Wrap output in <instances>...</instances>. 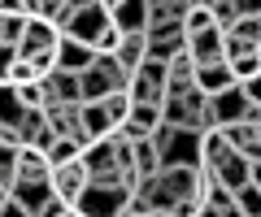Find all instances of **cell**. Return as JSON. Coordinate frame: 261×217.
Wrapping results in <instances>:
<instances>
[{
  "label": "cell",
  "mask_w": 261,
  "mask_h": 217,
  "mask_svg": "<svg viewBox=\"0 0 261 217\" xmlns=\"http://www.w3.org/2000/svg\"><path fill=\"white\" fill-rule=\"evenodd\" d=\"M140 191L148 196L152 217H183V204L200 200V165H161Z\"/></svg>",
  "instance_id": "cell-1"
},
{
  "label": "cell",
  "mask_w": 261,
  "mask_h": 217,
  "mask_svg": "<svg viewBox=\"0 0 261 217\" xmlns=\"http://www.w3.org/2000/svg\"><path fill=\"white\" fill-rule=\"evenodd\" d=\"M57 44H61V26H57L48 13H31L27 26H22V39H18V52L31 57L44 74L57 70Z\"/></svg>",
  "instance_id": "cell-2"
},
{
  "label": "cell",
  "mask_w": 261,
  "mask_h": 217,
  "mask_svg": "<svg viewBox=\"0 0 261 217\" xmlns=\"http://www.w3.org/2000/svg\"><path fill=\"white\" fill-rule=\"evenodd\" d=\"M200 135L205 131H192V126H166L152 135L161 148V165H200Z\"/></svg>",
  "instance_id": "cell-3"
},
{
  "label": "cell",
  "mask_w": 261,
  "mask_h": 217,
  "mask_svg": "<svg viewBox=\"0 0 261 217\" xmlns=\"http://www.w3.org/2000/svg\"><path fill=\"white\" fill-rule=\"evenodd\" d=\"M205 104L209 96L200 87H187V91H170L161 100V122L166 126H192V131H205Z\"/></svg>",
  "instance_id": "cell-4"
},
{
  "label": "cell",
  "mask_w": 261,
  "mask_h": 217,
  "mask_svg": "<svg viewBox=\"0 0 261 217\" xmlns=\"http://www.w3.org/2000/svg\"><path fill=\"white\" fill-rule=\"evenodd\" d=\"M83 161L92 170V182H122V152L118 135H100V139L83 143Z\"/></svg>",
  "instance_id": "cell-5"
},
{
  "label": "cell",
  "mask_w": 261,
  "mask_h": 217,
  "mask_svg": "<svg viewBox=\"0 0 261 217\" xmlns=\"http://www.w3.org/2000/svg\"><path fill=\"white\" fill-rule=\"evenodd\" d=\"M166 91H170V61L148 57L135 74H130V96H135V100L161 104V100H166Z\"/></svg>",
  "instance_id": "cell-6"
},
{
  "label": "cell",
  "mask_w": 261,
  "mask_h": 217,
  "mask_svg": "<svg viewBox=\"0 0 261 217\" xmlns=\"http://www.w3.org/2000/svg\"><path fill=\"white\" fill-rule=\"evenodd\" d=\"M248 104H252V100L244 96V83H235V87H226V91L209 96V104H205V131H209V126H231V122H244Z\"/></svg>",
  "instance_id": "cell-7"
},
{
  "label": "cell",
  "mask_w": 261,
  "mask_h": 217,
  "mask_svg": "<svg viewBox=\"0 0 261 217\" xmlns=\"http://www.w3.org/2000/svg\"><path fill=\"white\" fill-rule=\"evenodd\" d=\"M130 187L126 182H87L83 200H79V213H126Z\"/></svg>",
  "instance_id": "cell-8"
},
{
  "label": "cell",
  "mask_w": 261,
  "mask_h": 217,
  "mask_svg": "<svg viewBox=\"0 0 261 217\" xmlns=\"http://www.w3.org/2000/svg\"><path fill=\"white\" fill-rule=\"evenodd\" d=\"M87 182H92V170H87V161H83V157L53 165V191H57V196H65L74 208H79V200H83Z\"/></svg>",
  "instance_id": "cell-9"
},
{
  "label": "cell",
  "mask_w": 261,
  "mask_h": 217,
  "mask_svg": "<svg viewBox=\"0 0 261 217\" xmlns=\"http://www.w3.org/2000/svg\"><path fill=\"white\" fill-rule=\"evenodd\" d=\"M187 52H192L196 66H214V61H226V26H205L187 35Z\"/></svg>",
  "instance_id": "cell-10"
},
{
  "label": "cell",
  "mask_w": 261,
  "mask_h": 217,
  "mask_svg": "<svg viewBox=\"0 0 261 217\" xmlns=\"http://www.w3.org/2000/svg\"><path fill=\"white\" fill-rule=\"evenodd\" d=\"M113 22V9H105L100 0H92V5H87L83 13H79V18H70L61 26V35H74V39H87V44L96 48V39H100V30L109 26Z\"/></svg>",
  "instance_id": "cell-11"
},
{
  "label": "cell",
  "mask_w": 261,
  "mask_h": 217,
  "mask_svg": "<svg viewBox=\"0 0 261 217\" xmlns=\"http://www.w3.org/2000/svg\"><path fill=\"white\" fill-rule=\"evenodd\" d=\"M157 131H161V104L135 100V109H130V117L122 122L118 135H126V139H152Z\"/></svg>",
  "instance_id": "cell-12"
},
{
  "label": "cell",
  "mask_w": 261,
  "mask_h": 217,
  "mask_svg": "<svg viewBox=\"0 0 261 217\" xmlns=\"http://www.w3.org/2000/svg\"><path fill=\"white\" fill-rule=\"evenodd\" d=\"M9 196L27 208V217H39V213H44V204L53 200V178H18L9 187Z\"/></svg>",
  "instance_id": "cell-13"
},
{
  "label": "cell",
  "mask_w": 261,
  "mask_h": 217,
  "mask_svg": "<svg viewBox=\"0 0 261 217\" xmlns=\"http://www.w3.org/2000/svg\"><path fill=\"white\" fill-rule=\"evenodd\" d=\"M100 57L87 39H74V35H61V44H57V66L61 70H74V74H83L92 61Z\"/></svg>",
  "instance_id": "cell-14"
},
{
  "label": "cell",
  "mask_w": 261,
  "mask_h": 217,
  "mask_svg": "<svg viewBox=\"0 0 261 217\" xmlns=\"http://www.w3.org/2000/svg\"><path fill=\"white\" fill-rule=\"evenodd\" d=\"M209 170H214V174H218V178H222L231 191H240L244 182H252V161L244 157L240 148H231L222 161H218V165H209Z\"/></svg>",
  "instance_id": "cell-15"
},
{
  "label": "cell",
  "mask_w": 261,
  "mask_h": 217,
  "mask_svg": "<svg viewBox=\"0 0 261 217\" xmlns=\"http://www.w3.org/2000/svg\"><path fill=\"white\" fill-rule=\"evenodd\" d=\"M44 83H48V104H53V100L83 104V74H74V70H61V66H57L53 74L44 78Z\"/></svg>",
  "instance_id": "cell-16"
},
{
  "label": "cell",
  "mask_w": 261,
  "mask_h": 217,
  "mask_svg": "<svg viewBox=\"0 0 261 217\" xmlns=\"http://www.w3.org/2000/svg\"><path fill=\"white\" fill-rule=\"evenodd\" d=\"M240 78H235V70H231V61H214V66H196V87L205 96H218V91H226V87H235Z\"/></svg>",
  "instance_id": "cell-17"
},
{
  "label": "cell",
  "mask_w": 261,
  "mask_h": 217,
  "mask_svg": "<svg viewBox=\"0 0 261 217\" xmlns=\"http://www.w3.org/2000/svg\"><path fill=\"white\" fill-rule=\"evenodd\" d=\"M53 139H57V131H53V122H48V109H27V117H22V143L48 148Z\"/></svg>",
  "instance_id": "cell-18"
},
{
  "label": "cell",
  "mask_w": 261,
  "mask_h": 217,
  "mask_svg": "<svg viewBox=\"0 0 261 217\" xmlns=\"http://www.w3.org/2000/svg\"><path fill=\"white\" fill-rule=\"evenodd\" d=\"M113 57H118L122 66L130 70V74H135V70H140L144 61H148V30H126V35H122V44H118V52H113Z\"/></svg>",
  "instance_id": "cell-19"
},
{
  "label": "cell",
  "mask_w": 261,
  "mask_h": 217,
  "mask_svg": "<svg viewBox=\"0 0 261 217\" xmlns=\"http://www.w3.org/2000/svg\"><path fill=\"white\" fill-rule=\"evenodd\" d=\"M148 9H152V0H122L113 9V22L122 30H148Z\"/></svg>",
  "instance_id": "cell-20"
},
{
  "label": "cell",
  "mask_w": 261,
  "mask_h": 217,
  "mask_svg": "<svg viewBox=\"0 0 261 217\" xmlns=\"http://www.w3.org/2000/svg\"><path fill=\"white\" fill-rule=\"evenodd\" d=\"M83 131L87 139H100V135H118V126L105 113V100H83Z\"/></svg>",
  "instance_id": "cell-21"
},
{
  "label": "cell",
  "mask_w": 261,
  "mask_h": 217,
  "mask_svg": "<svg viewBox=\"0 0 261 217\" xmlns=\"http://www.w3.org/2000/svg\"><path fill=\"white\" fill-rule=\"evenodd\" d=\"M22 117H27V104H22L18 87L0 83V126H22Z\"/></svg>",
  "instance_id": "cell-22"
},
{
  "label": "cell",
  "mask_w": 261,
  "mask_h": 217,
  "mask_svg": "<svg viewBox=\"0 0 261 217\" xmlns=\"http://www.w3.org/2000/svg\"><path fill=\"white\" fill-rule=\"evenodd\" d=\"M130 143H135V170H140V182L152 178V174L161 170V148H157V139H130Z\"/></svg>",
  "instance_id": "cell-23"
},
{
  "label": "cell",
  "mask_w": 261,
  "mask_h": 217,
  "mask_svg": "<svg viewBox=\"0 0 261 217\" xmlns=\"http://www.w3.org/2000/svg\"><path fill=\"white\" fill-rule=\"evenodd\" d=\"M39 78H48V74H44V70H39L31 57H22V52H18V57L9 61V74H5V83H13V87H27V83H39Z\"/></svg>",
  "instance_id": "cell-24"
},
{
  "label": "cell",
  "mask_w": 261,
  "mask_h": 217,
  "mask_svg": "<svg viewBox=\"0 0 261 217\" xmlns=\"http://www.w3.org/2000/svg\"><path fill=\"white\" fill-rule=\"evenodd\" d=\"M231 61V70H235V78H252V74H261V48H244V52H235V57H226Z\"/></svg>",
  "instance_id": "cell-25"
},
{
  "label": "cell",
  "mask_w": 261,
  "mask_h": 217,
  "mask_svg": "<svg viewBox=\"0 0 261 217\" xmlns=\"http://www.w3.org/2000/svg\"><path fill=\"white\" fill-rule=\"evenodd\" d=\"M18 143H5L0 139V187H13L18 182Z\"/></svg>",
  "instance_id": "cell-26"
},
{
  "label": "cell",
  "mask_w": 261,
  "mask_h": 217,
  "mask_svg": "<svg viewBox=\"0 0 261 217\" xmlns=\"http://www.w3.org/2000/svg\"><path fill=\"white\" fill-rule=\"evenodd\" d=\"M235 200H240V217H261V182H244Z\"/></svg>",
  "instance_id": "cell-27"
},
{
  "label": "cell",
  "mask_w": 261,
  "mask_h": 217,
  "mask_svg": "<svg viewBox=\"0 0 261 217\" xmlns=\"http://www.w3.org/2000/svg\"><path fill=\"white\" fill-rule=\"evenodd\" d=\"M209 9H214L218 26H231V22L240 18V9H235V0H214V5H209Z\"/></svg>",
  "instance_id": "cell-28"
},
{
  "label": "cell",
  "mask_w": 261,
  "mask_h": 217,
  "mask_svg": "<svg viewBox=\"0 0 261 217\" xmlns=\"http://www.w3.org/2000/svg\"><path fill=\"white\" fill-rule=\"evenodd\" d=\"M13 57H18V44H0V83H5V74H9Z\"/></svg>",
  "instance_id": "cell-29"
},
{
  "label": "cell",
  "mask_w": 261,
  "mask_h": 217,
  "mask_svg": "<svg viewBox=\"0 0 261 217\" xmlns=\"http://www.w3.org/2000/svg\"><path fill=\"white\" fill-rule=\"evenodd\" d=\"M244 96H248L252 104H261V74H252V78H244Z\"/></svg>",
  "instance_id": "cell-30"
},
{
  "label": "cell",
  "mask_w": 261,
  "mask_h": 217,
  "mask_svg": "<svg viewBox=\"0 0 261 217\" xmlns=\"http://www.w3.org/2000/svg\"><path fill=\"white\" fill-rule=\"evenodd\" d=\"M235 9L240 13H261V0H235Z\"/></svg>",
  "instance_id": "cell-31"
},
{
  "label": "cell",
  "mask_w": 261,
  "mask_h": 217,
  "mask_svg": "<svg viewBox=\"0 0 261 217\" xmlns=\"http://www.w3.org/2000/svg\"><path fill=\"white\" fill-rule=\"evenodd\" d=\"M5 204H9V187H0V213H5Z\"/></svg>",
  "instance_id": "cell-32"
},
{
  "label": "cell",
  "mask_w": 261,
  "mask_h": 217,
  "mask_svg": "<svg viewBox=\"0 0 261 217\" xmlns=\"http://www.w3.org/2000/svg\"><path fill=\"white\" fill-rule=\"evenodd\" d=\"M252 182H261V161H252Z\"/></svg>",
  "instance_id": "cell-33"
},
{
  "label": "cell",
  "mask_w": 261,
  "mask_h": 217,
  "mask_svg": "<svg viewBox=\"0 0 261 217\" xmlns=\"http://www.w3.org/2000/svg\"><path fill=\"white\" fill-rule=\"evenodd\" d=\"M100 5H105V9H118V5H122V0H100Z\"/></svg>",
  "instance_id": "cell-34"
},
{
  "label": "cell",
  "mask_w": 261,
  "mask_h": 217,
  "mask_svg": "<svg viewBox=\"0 0 261 217\" xmlns=\"http://www.w3.org/2000/svg\"><path fill=\"white\" fill-rule=\"evenodd\" d=\"M0 44H9V39H5V18H0Z\"/></svg>",
  "instance_id": "cell-35"
}]
</instances>
